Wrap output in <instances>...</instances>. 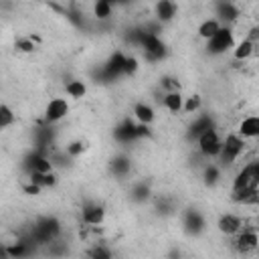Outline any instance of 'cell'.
<instances>
[{
    "label": "cell",
    "instance_id": "cell-1",
    "mask_svg": "<svg viewBox=\"0 0 259 259\" xmlns=\"http://www.w3.org/2000/svg\"><path fill=\"white\" fill-rule=\"evenodd\" d=\"M61 233H63V225L61 221L55 217V214H42L38 217L34 223H32V229L26 233L38 247H47L49 243L61 239Z\"/></svg>",
    "mask_w": 259,
    "mask_h": 259
},
{
    "label": "cell",
    "instance_id": "cell-2",
    "mask_svg": "<svg viewBox=\"0 0 259 259\" xmlns=\"http://www.w3.org/2000/svg\"><path fill=\"white\" fill-rule=\"evenodd\" d=\"M243 190H259V162L249 160L239 168V172L233 178L231 192H243Z\"/></svg>",
    "mask_w": 259,
    "mask_h": 259
},
{
    "label": "cell",
    "instance_id": "cell-3",
    "mask_svg": "<svg viewBox=\"0 0 259 259\" xmlns=\"http://www.w3.org/2000/svg\"><path fill=\"white\" fill-rule=\"evenodd\" d=\"M235 30H233V26H221L217 32H214V36H210L208 40H206V45H204V49H206V55H210V57H221V55H227L229 51H233V47H235Z\"/></svg>",
    "mask_w": 259,
    "mask_h": 259
},
{
    "label": "cell",
    "instance_id": "cell-4",
    "mask_svg": "<svg viewBox=\"0 0 259 259\" xmlns=\"http://www.w3.org/2000/svg\"><path fill=\"white\" fill-rule=\"evenodd\" d=\"M245 140L241 138V136H237L235 132H231V134H227L225 138H223V146H221V154H219V166L223 168V166H233L241 156H243V152H245Z\"/></svg>",
    "mask_w": 259,
    "mask_h": 259
},
{
    "label": "cell",
    "instance_id": "cell-5",
    "mask_svg": "<svg viewBox=\"0 0 259 259\" xmlns=\"http://www.w3.org/2000/svg\"><path fill=\"white\" fill-rule=\"evenodd\" d=\"M140 49L146 57L148 63H158V61H164L166 55H168V49H166V42L162 40V36L158 34H150L142 28V40H140Z\"/></svg>",
    "mask_w": 259,
    "mask_h": 259
},
{
    "label": "cell",
    "instance_id": "cell-6",
    "mask_svg": "<svg viewBox=\"0 0 259 259\" xmlns=\"http://www.w3.org/2000/svg\"><path fill=\"white\" fill-rule=\"evenodd\" d=\"M221 146H223V138H221V134H219L217 127L204 132V134L196 140L198 154H200L202 158H206V160H214V158H219V154H221Z\"/></svg>",
    "mask_w": 259,
    "mask_h": 259
},
{
    "label": "cell",
    "instance_id": "cell-7",
    "mask_svg": "<svg viewBox=\"0 0 259 259\" xmlns=\"http://www.w3.org/2000/svg\"><path fill=\"white\" fill-rule=\"evenodd\" d=\"M259 247V235L255 231V227H249L245 225L235 237H233V249L239 253V255H251L255 253Z\"/></svg>",
    "mask_w": 259,
    "mask_h": 259
},
{
    "label": "cell",
    "instance_id": "cell-8",
    "mask_svg": "<svg viewBox=\"0 0 259 259\" xmlns=\"http://www.w3.org/2000/svg\"><path fill=\"white\" fill-rule=\"evenodd\" d=\"M123 63H125V53H121V51L111 53L109 59L99 69V81L109 83V81H115V79L123 77Z\"/></svg>",
    "mask_w": 259,
    "mask_h": 259
},
{
    "label": "cell",
    "instance_id": "cell-9",
    "mask_svg": "<svg viewBox=\"0 0 259 259\" xmlns=\"http://www.w3.org/2000/svg\"><path fill=\"white\" fill-rule=\"evenodd\" d=\"M36 251H38V245L28 235H22L16 241L6 245L8 259H32L36 255Z\"/></svg>",
    "mask_w": 259,
    "mask_h": 259
},
{
    "label": "cell",
    "instance_id": "cell-10",
    "mask_svg": "<svg viewBox=\"0 0 259 259\" xmlns=\"http://www.w3.org/2000/svg\"><path fill=\"white\" fill-rule=\"evenodd\" d=\"M69 101L65 97H53L49 99V103L45 105V113H42V123L47 125H55L61 119H65L69 115Z\"/></svg>",
    "mask_w": 259,
    "mask_h": 259
},
{
    "label": "cell",
    "instance_id": "cell-11",
    "mask_svg": "<svg viewBox=\"0 0 259 259\" xmlns=\"http://www.w3.org/2000/svg\"><path fill=\"white\" fill-rule=\"evenodd\" d=\"M182 229H184V233L190 235V237L202 235L204 229H206V219H204V214H202L198 208H194V206L186 208V210L182 212Z\"/></svg>",
    "mask_w": 259,
    "mask_h": 259
},
{
    "label": "cell",
    "instance_id": "cell-12",
    "mask_svg": "<svg viewBox=\"0 0 259 259\" xmlns=\"http://www.w3.org/2000/svg\"><path fill=\"white\" fill-rule=\"evenodd\" d=\"M53 160H51V156H47V154H42V152H36V150H32V152H28L24 158H22V168L26 170V174H30V172H40V174H47V172H53Z\"/></svg>",
    "mask_w": 259,
    "mask_h": 259
},
{
    "label": "cell",
    "instance_id": "cell-13",
    "mask_svg": "<svg viewBox=\"0 0 259 259\" xmlns=\"http://www.w3.org/2000/svg\"><path fill=\"white\" fill-rule=\"evenodd\" d=\"M105 214H107V210H105V206L101 202L85 200L81 204V221L87 227H99V225H103Z\"/></svg>",
    "mask_w": 259,
    "mask_h": 259
},
{
    "label": "cell",
    "instance_id": "cell-14",
    "mask_svg": "<svg viewBox=\"0 0 259 259\" xmlns=\"http://www.w3.org/2000/svg\"><path fill=\"white\" fill-rule=\"evenodd\" d=\"M212 127H217L214 117H212L210 113H198V115L188 123L184 138H186V142H196L204 132H208V130H212Z\"/></svg>",
    "mask_w": 259,
    "mask_h": 259
},
{
    "label": "cell",
    "instance_id": "cell-15",
    "mask_svg": "<svg viewBox=\"0 0 259 259\" xmlns=\"http://www.w3.org/2000/svg\"><path fill=\"white\" fill-rule=\"evenodd\" d=\"M245 219L237 212H223L219 219H217V229L221 235L225 237H235L243 227H245Z\"/></svg>",
    "mask_w": 259,
    "mask_h": 259
},
{
    "label": "cell",
    "instance_id": "cell-16",
    "mask_svg": "<svg viewBox=\"0 0 259 259\" xmlns=\"http://www.w3.org/2000/svg\"><path fill=\"white\" fill-rule=\"evenodd\" d=\"M241 16V10L235 2L231 0H221V2H214V16L223 26H231L233 22H237Z\"/></svg>",
    "mask_w": 259,
    "mask_h": 259
},
{
    "label": "cell",
    "instance_id": "cell-17",
    "mask_svg": "<svg viewBox=\"0 0 259 259\" xmlns=\"http://www.w3.org/2000/svg\"><path fill=\"white\" fill-rule=\"evenodd\" d=\"M113 140L121 146H127V144H134L138 142V136H136V121L132 117H123L111 132Z\"/></svg>",
    "mask_w": 259,
    "mask_h": 259
},
{
    "label": "cell",
    "instance_id": "cell-18",
    "mask_svg": "<svg viewBox=\"0 0 259 259\" xmlns=\"http://www.w3.org/2000/svg\"><path fill=\"white\" fill-rule=\"evenodd\" d=\"M109 174L113 176V178H117V180H125L130 174H132V170H134V160L127 156V154H115L111 160H109Z\"/></svg>",
    "mask_w": 259,
    "mask_h": 259
},
{
    "label": "cell",
    "instance_id": "cell-19",
    "mask_svg": "<svg viewBox=\"0 0 259 259\" xmlns=\"http://www.w3.org/2000/svg\"><path fill=\"white\" fill-rule=\"evenodd\" d=\"M178 16V4L172 0H158L154 4V20L160 22L162 26L166 22H172Z\"/></svg>",
    "mask_w": 259,
    "mask_h": 259
},
{
    "label": "cell",
    "instance_id": "cell-20",
    "mask_svg": "<svg viewBox=\"0 0 259 259\" xmlns=\"http://www.w3.org/2000/svg\"><path fill=\"white\" fill-rule=\"evenodd\" d=\"M152 184L148 180H138L130 186V200L136 204H146L148 200H152Z\"/></svg>",
    "mask_w": 259,
    "mask_h": 259
},
{
    "label": "cell",
    "instance_id": "cell-21",
    "mask_svg": "<svg viewBox=\"0 0 259 259\" xmlns=\"http://www.w3.org/2000/svg\"><path fill=\"white\" fill-rule=\"evenodd\" d=\"M237 136H241L245 142L247 140H255L259 136V117L257 115H245L241 121H239V127L235 132Z\"/></svg>",
    "mask_w": 259,
    "mask_h": 259
},
{
    "label": "cell",
    "instance_id": "cell-22",
    "mask_svg": "<svg viewBox=\"0 0 259 259\" xmlns=\"http://www.w3.org/2000/svg\"><path fill=\"white\" fill-rule=\"evenodd\" d=\"M132 113H134V121H136V123L152 125V123L156 121V109H154L150 103H146V101H138V103L134 105Z\"/></svg>",
    "mask_w": 259,
    "mask_h": 259
},
{
    "label": "cell",
    "instance_id": "cell-23",
    "mask_svg": "<svg viewBox=\"0 0 259 259\" xmlns=\"http://www.w3.org/2000/svg\"><path fill=\"white\" fill-rule=\"evenodd\" d=\"M221 178H223V168L217 162L204 164V168H202V184L206 188H214L221 182Z\"/></svg>",
    "mask_w": 259,
    "mask_h": 259
},
{
    "label": "cell",
    "instance_id": "cell-24",
    "mask_svg": "<svg viewBox=\"0 0 259 259\" xmlns=\"http://www.w3.org/2000/svg\"><path fill=\"white\" fill-rule=\"evenodd\" d=\"M160 103H162V107L166 109V111H170V113H180L182 111V103H184V95L180 93V91H172V93H162V97H160Z\"/></svg>",
    "mask_w": 259,
    "mask_h": 259
},
{
    "label": "cell",
    "instance_id": "cell-25",
    "mask_svg": "<svg viewBox=\"0 0 259 259\" xmlns=\"http://www.w3.org/2000/svg\"><path fill=\"white\" fill-rule=\"evenodd\" d=\"M253 53H255V40H251L249 36H245L243 40L235 42V47H233V57L237 61H247Z\"/></svg>",
    "mask_w": 259,
    "mask_h": 259
},
{
    "label": "cell",
    "instance_id": "cell-26",
    "mask_svg": "<svg viewBox=\"0 0 259 259\" xmlns=\"http://www.w3.org/2000/svg\"><path fill=\"white\" fill-rule=\"evenodd\" d=\"M28 182H30V184H36L38 188H53V186H57L59 176H57L55 172H47V174L30 172V174H28Z\"/></svg>",
    "mask_w": 259,
    "mask_h": 259
},
{
    "label": "cell",
    "instance_id": "cell-27",
    "mask_svg": "<svg viewBox=\"0 0 259 259\" xmlns=\"http://www.w3.org/2000/svg\"><path fill=\"white\" fill-rule=\"evenodd\" d=\"M221 26H223V24H221L217 18H212V16H210V18H204V20L198 24L196 32H198V36H200V38L206 42L210 36H214V32H217Z\"/></svg>",
    "mask_w": 259,
    "mask_h": 259
},
{
    "label": "cell",
    "instance_id": "cell-28",
    "mask_svg": "<svg viewBox=\"0 0 259 259\" xmlns=\"http://www.w3.org/2000/svg\"><path fill=\"white\" fill-rule=\"evenodd\" d=\"M65 93H67V97H71V99H81V97H85V93H87V85H85V81H81V79H69V81L65 83Z\"/></svg>",
    "mask_w": 259,
    "mask_h": 259
},
{
    "label": "cell",
    "instance_id": "cell-29",
    "mask_svg": "<svg viewBox=\"0 0 259 259\" xmlns=\"http://www.w3.org/2000/svg\"><path fill=\"white\" fill-rule=\"evenodd\" d=\"M113 14V4L109 0H97L93 4V16L97 20H109Z\"/></svg>",
    "mask_w": 259,
    "mask_h": 259
},
{
    "label": "cell",
    "instance_id": "cell-30",
    "mask_svg": "<svg viewBox=\"0 0 259 259\" xmlns=\"http://www.w3.org/2000/svg\"><path fill=\"white\" fill-rule=\"evenodd\" d=\"M87 259H113V251L103 243H95L87 249Z\"/></svg>",
    "mask_w": 259,
    "mask_h": 259
},
{
    "label": "cell",
    "instance_id": "cell-31",
    "mask_svg": "<svg viewBox=\"0 0 259 259\" xmlns=\"http://www.w3.org/2000/svg\"><path fill=\"white\" fill-rule=\"evenodd\" d=\"M14 121H16L14 109L8 103H0V132L10 127V125H14Z\"/></svg>",
    "mask_w": 259,
    "mask_h": 259
},
{
    "label": "cell",
    "instance_id": "cell-32",
    "mask_svg": "<svg viewBox=\"0 0 259 259\" xmlns=\"http://www.w3.org/2000/svg\"><path fill=\"white\" fill-rule=\"evenodd\" d=\"M154 208L158 210V214H162V217H168V214H174V210H176V204H174V200H172V198H168V196H160V198H156V204H154Z\"/></svg>",
    "mask_w": 259,
    "mask_h": 259
},
{
    "label": "cell",
    "instance_id": "cell-33",
    "mask_svg": "<svg viewBox=\"0 0 259 259\" xmlns=\"http://www.w3.org/2000/svg\"><path fill=\"white\" fill-rule=\"evenodd\" d=\"M202 107V97L200 95H190V97H184V103H182V111L192 115V113H198Z\"/></svg>",
    "mask_w": 259,
    "mask_h": 259
},
{
    "label": "cell",
    "instance_id": "cell-34",
    "mask_svg": "<svg viewBox=\"0 0 259 259\" xmlns=\"http://www.w3.org/2000/svg\"><path fill=\"white\" fill-rule=\"evenodd\" d=\"M85 150H87V146H85V142H83V140H73V142H69V144L65 146V154H67V158H69V160L79 158Z\"/></svg>",
    "mask_w": 259,
    "mask_h": 259
},
{
    "label": "cell",
    "instance_id": "cell-35",
    "mask_svg": "<svg viewBox=\"0 0 259 259\" xmlns=\"http://www.w3.org/2000/svg\"><path fill=\"white\" fill-rule=\"evenodd\" d=\"M47 253H49L53 259H59V257H65V255L69 253V247H67L65 241L57 239V241H53V243L47 245Z\"/></svg>",
    "mask_w": 259,
    "mask_h": 259
},
{
    "label": "cell",
    "instance_id": "cell-36",
    "mask_svg": "<svg viewBox=\"0 0 259 259\" xmlns=\"http://www.w3.org/2000/svg\"><path fill=\"white\" fill-rule=\"evenodd\" d=\"M160 89L162 93H172V91H180V81L172 75H162L160 77Z\"/></svg>",
    "mask_w": 259,
    "mask_h": 259
},
{
    "label": "cell",
    "instance_id": "cell-37",
    "mask_svg": "<svg viewBox=\"0 0 259 259\" xmlns=\"http://www.w3.org/2000/svg\"><path fill=\"white\" fill-rule=\"evenodd\" d=\"M14 49L20 53H32V51H36V45H34L32 36H18L14 40Z\"/></svg>",
    "mask_w": 259,
    "mask_h": 259
},
{
    "label": "cell",
    "instance_id": "cell-38",
    "mask_svg": "<svg viewBox=\"0 0 259 259\" xmlns=\"http://www.w3.org/2000/svg\"><path fill=\"white\" fill-rule=\"evenodd\" d=\"M140 69V61L134 55H125V63H123V77H134Z\"/></svg>",
    "mask_w": 259,
    "mask_h": 259
},
{
    "label": "cell",
    "instance_id": "cell-39",
    "mask_svg": "<svg viewBox=\"0 0 259 259\" xmlns=\"http://www.w3.org/2000/svg\"><path fill=\"white\" fill-rule=\"evenodd\" d=\"M136 136H138V140H150L152 138V125L136 123Z\"/></svg>",
    "mask_w": 259,
    "mask_h": 259
},
{
    "label": "cell",
    "instance_id": "cell-40",
    "mask_svg": "<svg viewBox=\"0 0 259 259\" xmlns=\"http://www.w3.org/2000/svg\"><path fill=\"white\" fill-rule=\"evenodd\" d=\"M40 190H42V188H38L36 184H30V182H26V184L22 186V192H24V194H28V196H38V194H40Z\"/></svg>",
    "mask_w": 259,
    "mask_h": 259
},
{
    "label": "cell",
    "instance_id": "cell-41",
    "mask_svg": "<svg viewBox=\"0 0 259 259\" xmlns=\"http://www.w3.org/2000/svg\"><path fill=\"white\" fill-rule=\"evenodd\" d=\"M0 259H8V253H6V245L0 243Z\"/></svg>",
    "mask_w": 259,
    "mask_h": 259
},
{
    "label": "cell",
    "instance_id": "cell-42",
    "mask_svg": "<svg viewBox=\"0 0 259 259\" xmlns=\"http://www.w3.org/2000/svg\"><path fill=\"white\" fill-rule=\"evenodd\" d=\"M170 259H180V251H178V249H174V251L170 253Z\"/></svg>",
    "mask_w": 259,
    "mask_h": 259
}]
</instances>
